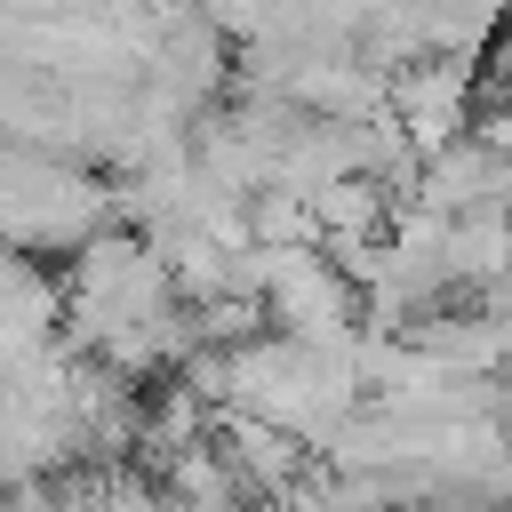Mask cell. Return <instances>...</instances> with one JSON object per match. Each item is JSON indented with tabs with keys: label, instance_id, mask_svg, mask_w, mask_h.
<instances>
[]
</instances>
